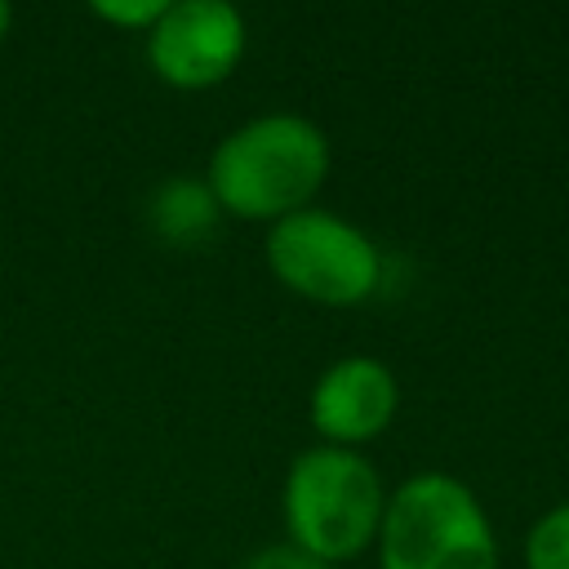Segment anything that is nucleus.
<instances>
[{
	"mask_svg": "<svg viewBox=\"0 0 569 569\" xmlns=\"http://www.w3.org/2000/svg\"><path fill=\"white\" fill-rule=\"evenodd\" d=\"M9 27H13V9L0 0V44H4V36H9Z\"/></svg>",
	"mask_w": 569,
	"mask_h": 569,
	"instance_id": "nucleus-11",
	"label": "nucleus"
},
{
	"mask_svg": "<svg viewBox=\"0 0 569 569\" xmlns=\"http://www.w3.org/2000/svg\"><path fill=\"white\" fill-rule=\"evenodd\" d=\"M164 4H169V0H93L89 13H93L98 22H107V27H116V31L147 36V31L160 22Z\"/></svg>",
	"mask_w": 569,
	"mask_h": 569,
	"instance_id": "nucleus-9",
	"label": "nucleus"
},
{
	"mask_svg": "<svg viewBox=\"0 0 569 569\" xmlns=\"http://www.w3.org/2000/svg\"><path fill=\"white\" fill-rule=\"evenodd\" d=\"M378 569H498V533L480 493L449 471H413L387 489Z\"/></svg>",
	"mask_w": 569,
	"mask_h": 569,
	"instance_id": "nucleus-3",
	"label": "nucleus"
},
{
	"mask_svg": "<svg viewBox=\"0 0 569 569\" xmlns=\"http://www.w3.org/2000/svg\"><path fill=\"white\" fill-rule=\"evenodd\" d=\"M267 271L316 307H360L382 289V249L351 218L307 204L267 227Z\"/></svg>",
	"mask_w": 569,
	"mask_h": 569,
	"instance_id": "nucleus-4",
	"label": "nucleus"
},
{
	"mask_svg": "<svg viewBox=\"0 0 569 569\" xmlns=\"http://www.w3.org/2000/svg\"><path fill=\"white\" fill-rule=\"evenodd\" d=\"M333 169L325 129L298 111H262L236 124L209 151L204 182L222 218L280 222L316 200Z\"/></svg>",
	"mask_w": 569,
	"mask_h": 569,
	"instance_id": "nucleus-1",
	"label": "nucleus"
},
{
	"mask_svg": "<svg viewBox=\"0 0 569 569\" xmlns=\"http://www.w3.org/2000/svg\"><path fill=\"white\" fill-rule=\"evenodd\" d=\"M240 569H329V565H320L316 556L298 551L293 542H271V547L253 551V556H249Z\"/></svg>",
	"mask_w": 569,
	"mask_h": 569,
	"instance_id": "nucleus-10",
	"label": "nucleus"
},
{
	"mask_svg": "<svg viewBox=\"0 0 569 569\" xmlns=\"http://www.w3.org/2000/svg\"><path fill=\"white\" fill-rule=\"evenodd\" d=\"M249 49V22L227 0H169L142 36L147 67L160 84L200 93L236 76Z\"/></svg>",
	"mask_w": 569,
	"mask_h": 569,
	"instance_id": "nucleus-5",
	"label": "nucleus"
},
{
	"mask_svg": "<svg viewBox=\"0 0 569 569\" xmlns=\"http://www.w3.org/2000/svg\"><path fill=\"white\" fill-rule=\"evenodd\" d=\"M222 222V209L204 182V173H173L147 196V227L156 240L173 249H200Z\"/></svg>",
	"mask_w": 569,
	"mask_h": 569,
	"instance_id": "nucleus-7",
	"label": "nucleus"
},
{
	"mask_svg": "<svg viewBox=\"0 0 569 569\" xmlns=\"http://www.w3.org/2000/svg\"><path fill=\"white\" fill-rule=\"evenodd\" d=\"M400 409V382L391 365L378 356L351 351L320 369L307 396V422L320 436V445L333 449H360L378 440Z\"/></svg>",
	"mask_w": 569,
	"mask_h": 569,
	"instance_id": "nucleus-6",
	"label": "nucleus"
},
{
	"mask_svg": "<svg viewBox=\"0 0 569 569\" xmlns=\"http://www.w3.org/2000/svg\"><path fill=\"white\" fill-rule=\"evenodd\" d=\"M525 569H569V498L525 529Z\"/></svg>",
	"mask_w": 569,
	"mask_h": 569,
	"instance_id": "nucleus-8",
	"label": "nucleus"
},
{
	"mask_svg": "<svg viewBox=\"0 0 569 569\" xmlns=\"http://www.w3.org/2000/svg\"><path fill=\"white\" fill-rule=\"evenodd\" d=\"M387 511V485L360 449L311 445L302 449L280 485L284 542L316 556L320 565H342L378 542Z\"/></svg>",
	"mask_w": 569,
	"mask_h": 569,
	"instance_id": "nucleus-2",
	"label": "nucleus"
}]
</instances>
